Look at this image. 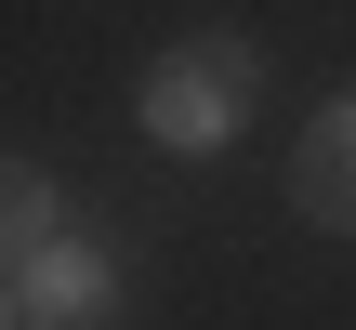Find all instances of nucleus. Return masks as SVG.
<instances>
[{
    "mask_svg": "<svg viewBox=\"0 0 356 330\" xmlns=\"http://www.w3.org/2000/svg\"><path fill=\"white\" fill-rule=\"evenodd\" d=\"M0 225H13V251H53V238H66V198H53L40 172H13V212H0Z\"/></svg>",
    "mask_w": 356,
    "mask_h": 330,
    "instance_id": "4",
    "label": "nucleus"
},
{
    "mask_svg": "<svg viewBox=\"0 0 356 330\" xmlns=\"http://www.w3.org/2000/svg\"><path fill=\"white\" fill-rule=\"evenodd\" d=\"M251 40H198V53H159L145 66V132L159 146H225L238 132V106H251Z\"/></svg>",
    "mask_w": 356,
    "mask_h": 330,
    "instance_id": "1",
    "label": "nucleus"
},
{
    "mask_svg": "<svg viewBox=\"0 0 356 330\" xmlns=\"http://www.w3.org/2000/svg\"><path fill=\"white\" fill-rule=\"evenodd\" d=\"M106 304H119V265L92 238L13 251V330H106Z\"/></svg>",
    "mask_w": 356,
    "mask_h": 330,
    "instance_id": "2",
    "label": "nucleus"
},
{
    "mask_svg": "<svg viewBox=\"0 0 356 330\" xmlns=\"http://www.w3.org/2000/svg\"><path fill=\"white\" fill-rule=\"evenodd\" d=\"M291 198H304L317 225H356V93L317 106V132L291 146Z\"/></svg>",
    "mask_w": 356,
    "mask_h": 330,
    "instance_id": "3",
    "label": "nucleus"
}]
</instances>
